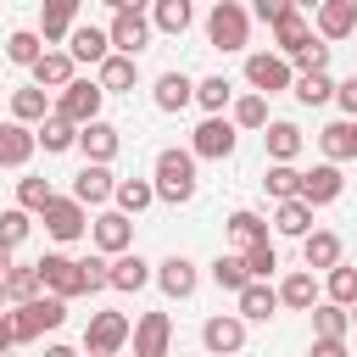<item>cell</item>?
<instances>
[{"mask_svg": "<svg viewBox=\"0 0 357 357\" xmlns=\"http://www.w3.org/2000/svg\"><path fill=\"white\" fill-rule=\"evenodd\" d=\"M6 324H11V340H17V346H28V340H39L45 329H61V324H67V301H61V296H50V290H39L33 301H11Z\"/></svg>", "mask_w": 357, "mask_h": 357, "instance_id": "6da1fadb", "label": "cell"}, {"mask_svg": "<svg viewBox=\"0 0 357 357\" xmlns=\"http://www.w3.org/2000/svg\"><path fill=\"white\" fill-rule=\"evenodd\" d=\"M151 184H156V201H167V206L190 201V195H195V151H178V145L156 151V162H151Z\"/></svg>", "mask_w": 357, "mask_h": 357, "instance_id": "7a4b0ae2", "label": "cell"}, {"mask_svg": "<svg viewBox=\"0 0 357 357\" xmlns=\"http://www.w3.org/2000/svg\"><path fill=\"white\" fill-rule=\"evenodd\" d=\"M206 45L212 50H245L251 45V11L240 0H212V11H206Z\"/></svg>", "mask_w": 357, "mask_h": 357, "instance_id": "3957f363", "label": "cell"}, {"mask_svg": "<svg viewBox=\"0 0 357 357\" xmlns=\"http://www.w3.org/2000/svg\"><path fill=\"white\" fill-rule=\"evenodd\" d=\"M128 329H134V318L128 312H89V324H84V357H117L123 346H128Z\"/></svg>", "mask_w": 357, "mask_h": 357, "instance_id": "277c9868", "label": "cell"}, {"mask_svg": "<svg viewBox=\"0 0 357 357\" xmlns=\"http://www.w3.org/2000/svg\"><path fill=\"white\" fill-rule=\"evenodd\" d=\"M234 145H240V128H234L223 112L201 117V123H195V134H190L195 162H229V156H234Z\"/></svg>", "mask_w": 357, "mask_h": 357, "instance_id": "5b68a950", "label": "cell"}, {"mask_svg": "<svg viewBox=\"0 0 357 357\" xmlns=\"http://www.w3.org/2000/svg\"><path fill=\"white\" fill-rule=\"evenodd\" d=\"M290 78H296L290 56H279V50H251V56H245V84H251L257 95H284Z\"/></svg>", "mask_w": 357, "mask_h": 357, "instance_id": "8992f818", "label": "cell"}, {"mask_svg": "<svg viewBox=\"0 0 357 357\" xmlns=\"http://www.w3.org/2000/svg\"><path fill=\"white\" fill-rule=\"evenodd\" d=\"M33 268H39V284H45L50 296H61V301L89 296V290H84V268H78V257H67V251H45Z\"/></svg>", "mask_w": 357, "mask_h": 357, "instance_id": "52a82bcc", "label": "cell"}, {"mask_svg": "<svg viewBox=\"0 0 357 357\" xmlns=\"http://www.w3.org/2000/svg\"><path fill=\"white\" fill-rule=\"evenodd\" d=\"M100 100H106V89L95 84V78H73L67 89H56V100H50V112H61L67 123H89V117H100Z\"/></svg>", "mask_w": 357, "mask_h": 357, "instance_id": "ba28073f", "label": "cell"}, {"mask_svg": "<svg viewBox=\"0 0 357 357\" xmlns=\"http://www.w3.org/2000/svg\"><path fill=\"white\" fill-rule=\"evenodd\" d=\"M39 223H45V234L50 240H78V234H89V206L84 201H73V195H56L45 212H39Z\"/></svg>", "mask_w": 357, "mask_h": 357, "instance_id": "9c48e42d", "label": "cell"}, {"mask_svg": "<svg viewBox=\"0 0 357 357\" xmlns=\"http://www.w3.org/2000/svg\"><path fill=\"white\" fill-rule=\"evenodd\" d=\"M151 17L145 11H134V6H123V11H112V22H106V39H112V50H123V56H139L145 45H151Z\"/></svg>", "mask_w": 357, "mask_h": 357, "instance_id": "30bf717a", "label": "cell"}, {"mask_svg": "<svg viewBox=\"0 0 357 357\" xmlns=\"http://www.w3.org/2000/svg\"><path fill=\"white\" fill-rule=\"evenodd\" d=\"M89 240H95L100 257H117V251L134 245V218L117 212V206H112V212H95V218H89Z\"/></svg>", "mask_w": 357, "mask_h": 357, "instance_id": "8fae6325", "label": "cell"}, {"mask_svg": "<svg viewBox=\"0 0 357 357\" xmlns=\"http://www.w3.org/2000/svg\"><path fill=\"white\" fill-rule=\"evenodd\" d=\"M201 346H206L212 357H234V351L245 346V318H240V312H212V318L201 324Z\"/></svg>", "mask_w": 357, "mask_h": 357, "instance_id": "7c38bea8", "label": "cell"}, {"mask_svg": "<svg viewBox=\"0 0 357 357\" xmlns=\"http://www.w3.org/2000/svg\"><path fill=\"white\" fill-rule=\"evenodd\" d=\"M128 340H134V357H167V346H173V318H167V312H139L134 329H128Z\"/></svg>", "mask_w": 357, "mask_h": 357, "instance_id": "4fadbf2b", "label": "cell"}, {"mask_svg": "<svg viewBox=\"0 0 357 357\" xmlns=\"http://www.w3.org/2000/svg\"><path fill=\"white\" fill-rule=\"evenodd\" d=\"M151 279L162 284V296H167V301H184V296H195V284H201L195 262H190V257H178V251H173V257H162Z\"/></svg>", "mask_w": 357, "mask_h": 357, "instance_id": "5bb4252c", "label": "cell"}, {"mask_svg": "<svg viewBox=\"0 0 357 357\" xmlns=\"http://www.w3.org/2000/svg\"><path fill=\"white\" fill-rule=\"evenodd\" d=\"M234 312H240L245 324H268V318L279 312V290H273L268 279H245V284L234 290Z\"/></svg>", "mask_w": 357, "mask_h": 357, "instance_id": "9a60e30c", "label": "cell"}, {"mask_svg": "<svg viewBox=\"0 0 357 357\" xmlns=\"http://www.w3.org/2000/svg\"><path fill=\"white\" fill-rule=\"evenodd\" d=\"M78 151H84L89 162H117V151H123V134H117V123H106V117H89V123L78 128Z\"/></svg>", "mask_w": 357, "mask_h": 357, "instance_id": "2e32d148", "label": "cell"}, {"mask_svg": "<svg viewBox=\"0 0 357 357\" xmlns=\"http://www.w3.org/2000/svg\"><path fill=\"white\" fill-rule=\"evenodd\" d=\"M112 190H117L112 162H84V167H78V178H73V201H84V206H106V201H112Z\"/></svg>", "mask_w": 357, "mask_h": 357, "instance_id": "e0dca14e", "label": "cell"}, {"mask_svg": "<svg viewBox=\"0 0 357 357\" xmlns=\"http://www.w3.org/2000/svg\"><path fill=\"white\" fill-rule=\"evenodd\" d=\"M340 190H346V178H340V162H318L312 173H301V201L318 212V206H329V201H340Z\"/></svg>", "mask_w": 357, "mask_h": 357, "instance_id": "ac0fdd59", "label": "cell"}, {"mask_svg": "<svg viewBox=\"0 0 357 357\" xmlns=\"http://www.w3.org/2000/svg\"><path fill=\"white\" fill-rule=\"evenodd\" d=\"M67 56H73V61H84V67H100V61L112 56L106 28H95V22H73V33H67Z\"/></svg>", "mask_w": 357, "mask_h": 357, "instance_id": "d6986e66", "label": "cell"}, {"mask_svg": "<svg viewBox=\"0 0 357 357\" xmlns=\"http://www.w3.org/2000/svg\"><path fill=\"white\" fill-rule=\"evenodd\" d=\"M340 257H346V245H340L335 229H307V234H301V262H307L312 273H329Z\"/></svg>", "mask_w": 357, "mask_h": 357, "instance_id": "ffe728a7", "label": "cell"}, {"mask_svg": "<svg viewBox=\"0 0 357 357\" xmlns=\"http://www.w3.org/2000/svg\"><path fill=\"white\" fill-rule=\"evenodd\" d=\"M78 11H84V0H39V39L45 45H61L73 33Z\"/></svg>", "mask_w": 357, "mask_h": 357, "instance_id": "44dd1931", "label": "cell"}, {"mask_svg": "<svg viewBox=\"0 0 357 357\" xmlns=\"http://www.w3.org/2000/svg\"><path fill=\"white\" fill-rule=\"evenodd\" d=\"M33 151H39L33 128H28V123H17V117H6V123H0V167H28V162H33Z\"/></svg>", "mask_w": 357, "mask_h": 357, "instance_id": "7402d4cb", "label": "cell"}, {"mask_svg": "<svg viewBox=\"0 0 357 357\" xmlns=\"http://www.w3.org/2000/svg\"><path fill=\"white\" fill-rule=\"evenodd\" d=\"M28 78H33L39 89H67V84L78 78V61H73L67 50H50V45H45V56L28 67Z\"/></svg>", "mask_w": 357, "mask_h": 357, "instance_id": "603a6c76", "label": "cell"}, {"mask_svg": "<svg viewBox=\"0 0 357 357\" xmlns=\"http://www.w3.org/2000/svg\"><path fill=\"white\" fill-rule=\"evenodd\" d=\"M95 84H100L106 95H128V89L139 84V56H123V50H112V56L95 67Z\"/></svg>", "mask_w": 357, "mask_h": 357, "instance_id": "cb8c5ba5", "label": "cell"}, {"mask_svg": "<svg viewBox=\"0 0 357 357\" xmlns=\"http://www.w3.org/2000/svg\"><path fill=\"white\" fill-rule=\"evenodd\" d=\"M318 151H324V162H351V156H357V117L324 123V128H318Z\"/></svg>", "mask_w": 357, "mask_h": 357, "instance_id": "d4e9b609", "label": "cell"}, {"mask_svg": "<svg viewBox=\"0 0 357 357\" xmlns=\"http://www.w3.org/2000/svg\"><path fill=\"white\" fill-rule=\"evenodd\" d=\"M151 100H156V112H184V106H195V78L190 73H162L151 84Z\"/></svg>", "mask_w": 357, "mask_h": 357, "instance_id": "484cf974", "label": "cell"}, {"mask_svg": "<svg viewBox=\"0 0 357 357\" xmlns=\"http://www.w3.org/2000/svg\"><path fill=\"white\" fill-rule=\"evenodd\" d=\"M151 273H156V268H151V262H145V257H139L134 245L112 257V290H123V296H134V290H145V284H151Z\"/></svg>", "mask_w": 357, "mask_h": 357, "instance_id": "4316f807", "label": "cell"}, {"mask_svg": "<svg viewBox=\"0 0 357 357\" xmlns=\"http://www.w3.org/2000/svg\"><path fill=\"white\" fill-rule=\"evenodd\" d=\"M262 145H268V162H296V156H301V145H307V134H301L296 123H284V117H279V123L268 117Z\"/></svg>", "mask_w": 357, "mask_h": 357, "instance_id": "83f0119b", "label": "cell"}, {"mask_svg": "<svg viewBox=\"0 0 357 357\" xmlns=\"http://www.w3.org/2000/svg\"><path fill=\"white\" fill-rule=\"evenodd\" d=\"M273 290H279V307H290V312H307V307L324 296V290H318V279H312V268H296V273H284Z\"/></svg>", "mask_w": 357, "mask_h": 357, "instance_id": "f1b7e54d", "label": "cell"}, {"mask_svg": "<svg viewBox=\"0 0 357 357\" xmlns=\"http://www.w3.org/2000/svg\"><path fill=\"white\" fill-rule=\"evenodd\" d=\"M190 22H195V0H151V28L156 33L178 39V33H190Z\"/></svg>", "mask_w": 357, "mask_h": 357, "instance_id": "f546056e", "label": "cell"}, {"mask_svg": "<svg viewBox=\"0 0 357 357\" xmlns=\"http://www.w3.org/2000/svg\"><path fill=\"white\" fill-rule=\"evenodd\" d=\"M312 17H318V39H351V28H357V0H324Z\"/></svg>", "mask_w": 357, "mask_h": 357, "instance_id": "4dcf8cb0", "label": "cell"}, {"mask_svg": "<svg viewBox=\"0 0 357 357\" xmlns=\"http://www.w3.org/2000/svg\"><path fill=\"white\" fill-rule=\"evenodd\" d=\"M290 95H296L301 106H324V100H335V78H329V67H307V73H296V78H290Z\"/></svg>", "mask_w": 357, "mask_h": 357, "instance_id": "1f68e13d", "label": "cell"}, {"mask_svg": "<svg viewBox=\"0 0 357 357\" xmlns=\"http://www.w3.org/2000/svg\"><path fill=\"white\" fill-rule=\"evenodd\" d=\"M33 139H39V151H45V156L73 151V145H78V123H67L61 112H50L45 123H33Z\"/></svg>", "mask_w": 357, "mask_h": 357, "instance_id": "d6a6232c", "label": "cell"}, {"mask_svg": "<svg viewBox=\"0 0 357 357\" xmlns=\"http://www.w3.org/2000/svg\"><path fill=\"white\" fill-rule=\"evenodd\" d=\"M307 312H312V335H324V340H346V335H351V312H346L340 301H324V296H318Z\"/></svg>", "mask_w": 357, "mask_h": 357, "instance_id": "836d02e7", "label": "cell"}, {"mask_svg": "<svg viewBox=\"0 0 357 357\" xmlns=\"http://www.w3.org/2000/svg\"><path fill=\"white\" fill-rule=\"evenodd\" d=\"M112 201H117V212L139 218V212H151V206H156V184H151V178H117Z\"/></svg>", "mask_w": 357, "mask_h": 357, "instance_id": "e575fe53", "label": "cell"}, {"mask_svg": "<svg viewBox=\"0 0 357 357\" xmlns=\"http://www.w3.org/2000/svg\"><path fill=\"white\" fill-rule=\"evenodd\" d=\"M11 117H17V123H28V128H33V123H45V117H50V95H45L39 84L11 89Z\"/></svg>", "mask_w": 357, "mask_h": 357, "instance_id": "d590c367", "label": "cell"}, {"mask_svg": "<svg viewBox=\"0 0 357 357\" xmlns=\"http://www.w3.org/2000/svg\"><path fill=\"white\" fill-rule=\"evenodd\" d=\"M229 123L262 134V128H268V95H257V89H251V95H234V100H229Z\"/></svg>", "mask_w": 357, "mask_h": 357, "instance_id": "8d00e7d4", "label": "cell"}, {"mask_svg": "<svg viewBox=\"0 0 357 357\" xmlns=\"http://www.w3.org/2000/svg\"><path fill=\"white\" fill-rule=\"evenodd\" d=\"M229 100H234V84L223 78V73H206V78H195V106L212 117V112H229Z\"/></svg>", "mask_w": 357, "mask_h": 357, "instance_id": "74e56055", "label": "cell"}, {"mask_svg": "<svg viewBox=\"0 0 357 357\" xmlns=\"http://www.w3.org/2000/svg\"><path fill=\"white\" fill-rule=\"evenodd\" d=\"M273 229H279V234H290V240H301V234L312 229V206H307L301 195L279 201V206H273Z\"/></svg>", "mask_w": 357, "mask_h": 357, "instance_id": "f35d334b", "label": "cell"}, {"mask_svg": "<svg viewBox=\"0 0 357 357\" xmlns=\"http://www.w3.org/2000/svg\"><path fill=\"white\" fill-rule=\"evenodd\" d=\"M307 39H312V22H307L301 11H290V17H279V22H273V45H279V56H296Z\"/></svg>", "mask_w": 357, "mask_h": 357, "instance_id": "ab89813d", "label": "cell"}, {"mask_svg": "<svg viewBox=\"0 0 357 357\" xmlns=\"http://www.w3.org/2000/svg\"><path fill=\"white\" fill-rule=\"evenodd\" d=\"M262 190H268L273 201H290V195H301V167H296V162H268V173H262Z\"/></svg>", "mask_w": 357, "mask_h": 357, "instance_id": "60d3db41", "label": "cell"}, {"mask_svg": "<svg viewBox=\"0 0 357 357\" xmlns=\"http://www.w3.org/2000/svg\"><path fill=\"white\" fill-rule=\"evenodd\" d=\"M229 240H234L240 251H245L251 240H268V218L251 212V206H234V212H229Z\"/></svg>", "mask_w": 357, "mask_h": 357, "instance_id": "b9f144b4", "label": "cell"}, {"mask_svg": "<svg viewBox=\"0 0 357 357\" xmlns=\"http://www.w3.org/2000/svg\"><path fill=\"white\" fill-rule=\"evenodd\" d=\"M324 301H340V307H351V301H357V268H351L346 257L329 268V279H324Z\"/></svg>", "mask_w": 357, "mask_h": 357, "instance_id": "7bdbcfd3", "label": "cell"}, {"mask_svg": "<svg viewBox=\"0 0 357 357\" xmlns=\"http://www.w3.org/2000/svg\"><path fill=\"white\" fill-rule=\"evenodd\" d=\"M45 56V39H39V28H17L11 39H6V61H17V67H33Z\"/></svg>", "mask_w": 357, "mask_h": 357, "instance_id": "ee69618b", "label": "cell"}, {"mask_svg": "<svg viewBox=\"0 0 357 357\" xmlns=\"http://www.w3.org/2000/svg\"><path fill=\"white\" fill-rule=\"evenodd\" d=\"M245 279H251V273H245V257H240V251H218V257H212V284H218V290H240Z\"/></svg>", "mask_w": 357, "mask_h": 357, "instance_id": "f6af8a7d", "label": "cell"}, {"mask_svg": "<svg viewBox=\"0 0 357 357\" xmlns=\"http://www.w3.org/2000/svg\"><path fill=\"white\" fill-rule=\"evenodd\" d=\"M56 201V190H50V178H39V173H28V178H17V206L22 212H45Z\"/></svg>", "mask_w": 357, "mask_h": 357, "instance_id": "bcb514c9", "label": "cell"}, {"mask_svg": "<svg viewBox=\"0 0 357 357\" xmlns=\"http://www.w3.org/2000/svg\"><path fill=\"white\" fill-rule=\"evenodd\" d=\"M0 279H6V301H33V296L45 290V284H39V268H17V262H11Z\"/></svg>", "mask_w": 357, "mask_h": 357, "instance_id": "7dc6e473", "label": "cell"}, {"mask_svg": "<svg viewBox=\"0 0 357 357\" xmlns=\"http://www.w3.org/2000/svg\"><path fill=\"white\" fill-rule=\"evenodd\" d=\"M240 257H245V273H251V279H273V268H279V251H273V240H251Z\"/></svg>", "mask_w": 357, "mask_h": 357, "instance_id": "c3c4849f", "label": "cell"}, {"mask_svg": "<svg viewBox=\"0 0 357 357\" xmlns=\"http://www.w3.org/2000/svg\"><path fill=\"white\" fill-rule=\"evenodd\" d=\"M78 268H84V290L95 296V290H112V257H78Z\"/></svg>", "mask_w": 357, "mask_h": 357, "instance_id": "681fc988", "label": "cell"}, {"mask_svg": "<svg viewBox=\"0 0 357 357\" xmlns=\"http://www.w3.org/2000/svg\"><path fill=\"white\" fill-rule=\"evenodd\" d=\"M28 229H33V212H22V206H6V212H0V240L22 245V240H28Z\"/></svg>", "mask_w": 357, "mask_h": 357, "instance_id": "f907efd6", "label": "cell"}, {"mask_svg": "<svg viewBox=\"0 0 357 357\" xmlns=\"http://www.w3.org/2000/svg\"><path fill=\"white\" fill-rule=\"evenodd\" d=\"M290 67H301V73H307V67H329V45H324V39H307V45L290 56Z\"/></svg>", "mask_w": 357, "mask_h": 357, "instance_id": "816d5d0a", "label": "cell"}, {"mask_svg": "<svg viewBox=\"0 0 357 357\" xmlns=\"http://www.w3.org/2000/svg\"><path fill=\"white\" fill-rule=\"evenodd\" d=\"M290 11H296V0H251V17H262L268 28H273L279 17H290Z\"/></svg>", "mask_w": 357, "mask_h": 357, "instance_id": "f5cc1de1", "label": "cell"}, {"mask_svg": "<svg viewBox=\"0 0 357 357\" xmlns=\"http://www.w3.org/2000/svg\"><path fill=\"white\" fill-rule=\"evenodd\" d=\"M335 106H340V117H357V73L335 84Z\"/></svg>", "mask_w": 357, "mask_h": 357, "instance_id": "db71d44e", "label": "cell"}, {"mask_svg": "<svg viewBox=\"0 0 357 357\" xmlns=\"http://www.w3.org/2000/svg\"><path fill=\"white\" fill-rule=\"evenodd\" d=\"M307 357H346V340H324V335H312V351Z\"/></svg>", "mask_w": 357, "mask_h": 357, "instance_id": "11a10c76", "label": "cell"}, {"mask_svg": "<svg viewBox=\"0 0 357 357\" xmlns=\"http://www.w3.org/2000/svg\"><path fill=\"white\" fill-rule=\"evenodd\" d=\"M11 262H17V245H11V240H0V273H6Z\"/></svg>", "mask_w": 357, "mask_h": 357, "instance_id": "9f6ffc18", "label": "cell"}, {"mask_svg": "<svg viewBox=\"0 0 357 357\" xmlns=\"http://www.w3.org/2000/svg\"><path fill=\"white\" fill-rule=\"evenodd\" d=\"M17 340H11V324H6V312H0V351H11Z\"/></svg>", "mask_w": 357, "mask_h": 357, "instance_id": "6f0895ef", "label": "cell"}, {"mask_svg": "<svg viewBox=\"0 0 357 357\" xmlns=\"http://www.w3.org/2000/svg\"><path fill=\"white\" fill-rule=\"evenodd\" d=\"M45 357H84V351H73V346H45Z\"/></svg>", "mask_w": 357, "mask_h": 357, "instance_id": "680465c9", "label": "cell"}, {"mask_svg": "<svg viewBox=\"0 0 357 357\" xmlns=\"http://www.w3.org/2000/svg\"><path fill=\"white\" fill-rule=\"evenodd\" d=\"M318 6H324V0H296V11H318Z\"/></svg>", "mask_w": 357, "mask_h": 357, "instance_id": "91938a15", "label": "cell"}, {"mask_svg": "<svg viewBox=\"0 0 357 357\" xmlns=\"http://www.w3.org/2000/svg\"><path fill=\"white\" fill-rule=\"evenodd\" d=\"M128 6H134V11H151V0H128Z\"/></svg>", "mask_w": 357, "mask_h": 357, "instance_id": "94428289", "label": "cell"}, {"mask_svg": "<svg viewBox=\"0 0 357 357\" xmlns=\"http://www.w3.org/2000/svg\"><path fill=\"white\" fill-rule=\"evenodd\" d=\"M100 6H112V11H123V6H128V0H100Z\"/></svg>", "mask_w": 357, "mask_h": 357, "instance_id": "6125c7cd", "label": "cell"}, {"mask_svg": "<svg viewBox=\"0 0 357 357\" xmlns=\"http://www.w3.org/2000/svg\"><path fill=\"white\" fill-rule=\"evenodd\" d=\"M346 312H351V329H357V301H351V307H346Z\"/></svg>", "mask_w": 357, "mask_h": 357, "instance_id": "be15d7a7", "label": "cell"}, {"mask_svg": "<svg viewBox=\"0 0 357 357\" xmlns=\"http://www.w3.org/2000/svg\"><path fill=\"white\" fill-rule=\"evenodd\" d=\"M0 307H6V279H0Z\"/></svg>", "mask_w": 357, "mask_h": 357, "instance_id": "e7e4bbea", "label": "cell"}, {"mask_svg": "<svg viewBox=\"0 0 357 357\" xmlns=\"http://www.w3.org/2000/svg\"><path fill=\"white\" fill-rule=\"evenodd\" d=\"M0 357H11V351H0Z\"/></svg>", "mask_w": 357, "mask_h": 357, "instance_id": "03108f58", "label": "cell"}, {"mask_svg": "<svg viewBox=\"0 0 357 357\" xmlns=\"http://www.w3.org/2000/svg\"><path fill=\"white\" fill-rule=\"evenodd\" d=\"M351 39H357V28H351Z\"/></svg>", "mask_w": 357, "mask_h": 357, "instance_id": "003e7915", "label": "cell"}]
</instances>
